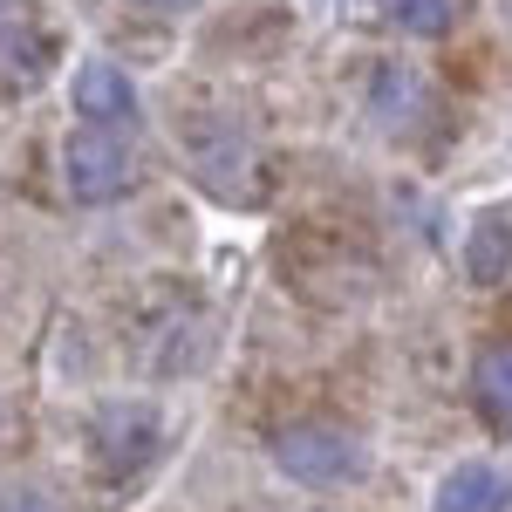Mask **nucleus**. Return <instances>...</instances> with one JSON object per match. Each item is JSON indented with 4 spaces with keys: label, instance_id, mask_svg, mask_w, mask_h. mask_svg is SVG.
Wrapping results in <instances>:
<instances>
[{
    "label": "nucleus",
    "instance_id": "nucleus-1",
    "mask_svg": "<svg viewBox=\"0 0 512 512\" xmlns=\"http://www.w3.org/2000/svg\"><path fill=\"white\" fill-rule=\"evenodd\" d=\"M267 458L301 492H342V485L369 478V444L349 424H287V431H274Z\"/></svg>",
    "mask_w": 512,
    "mask_h": 512
},
{
    "label": "nucleus",
    "instance_id": "nucleus-2",
    "mask_svg": "<svg viewBox=\"0 0 512 512\" xmlns=\"http://www.w3.org/2000/svg\"><path fill=\"white\" fill-rule=\"evenodd\" d=\"M144 164H137V144L123 130H96V123H76L62 137V192L76 205H117V198L137 192Z\"/></svg>",
    "mask_w": 512,
    "mask_h": 512
},
{
    "label": "nucleus",
    "instance_id": "nucleus-3",
    "mask_svg": "<svg viewBox=\"0 0 512 512\" xmlns=\"http://www.w3.org/2000/svg\"><path fill=\"white\" fill-rule=\"evenodd\" d=\"M178 144H185L192 178L212 198H226V205H253L260 198V151H253V137L233 117H192Z\"/></svg>",
    "mask_w": 512,
    "mask_h": 512
},
{
    "label": "nucleus",
    "instance_id": "nucleus-4",
    "mask_svg": "<svg viewBox=\"0 0 512 512\" xmlns=\"http://www.w3.org/2000/svg\"><path fill=\"white\" fill-rule=\"evenodd\" d=\"M89 458L103 478H137L164 458V417L158 403L144 396H123V403H103L89 417Z\"/></svg>",
    "mask_w": 512,
    "mask_h": 512
},
{
    "label": "nucleus",
    "instance_id": "nucleus-5",
    "mask_svg": "<svg viewBox=\"0 0 512 512\" xmlns=\"http://www.w3.org/2000/svg\"><path fill=\"white\" fill-rule=\"evenodd\" d=\"M69 96H76V123L123 130V137H137V123H144V96H137V82L123 76V62L89 55L76 69V82H69Z\"/></svg>",
    "mask_w": 512,
    "mask_h": 512
},
{
    "label": "nucleus",
    "instance_id": "nucleus-6",
    "mask_svg": "<svg viewBox=\"0 0 512 512\" xmlns=\"http://www.w3.org/2000/svg\"><path fill=\"white\" fill-rule=\"evenodd\" d=\"M362 110L376 117V130H410V123L431 110V89H424V76H417L410 62H376Z\"/></svg>",
    "mask_w": 512,
    "mask_h": 512
},
{
    "label": "nucleus",
    "instance_id": "nucleus-7",
    "mask_svg": "<svg viewBox=\"0 0 512 512\" xmlns=\"http://www.w3.org/2000/svg\"><path fill=\"white\" fill-rule=\"evenodd\" d=\"M431 512H512V478L499 465H485V458L451 465L431 492Z\"/></svg>",
    "mask_w": 512,
    "mask_h": 512
},
{
    "label": "nucleus",
    "instance_id": "nucleus-8",
    "mask_svg": "<svg viewBox=\"0 0 512 512\" xmlns=\"http://www.w3.org/2000/svg\"><path fill=\"white\" fill-rule=\"evenodd\" d=\"M472 410L485 417V431L512 437V342L478 349V362H472Z\"/></svg>",
    "mask_w": 512,
    "mask_h": 512
},
{
    "label": "nucleus",
    "instance_id": "nucleus-9",
    "mask_svg": "<svg viewBox=\"0 0 512 512\" xmlns=\"http://www.w3.org/2000/svg\"><path fill=\"white\" fill-rule=\"evenodd\" d=\"M465 274L472 280H506L512 274V219L506 212H485L465 239Z\"/></svg>",
    "mask_w": 512,
    "mask_h": 512
},
{
    "label": "nucleus",
    "instance_id": "nucleus-10",
    "mask_svg": "<svg viewBox=\"0 0 512 512\" xmlns=\"http://www.w3.org/2000/svg\"><path fill=\"white\" fill-rule=\"evenodd\" d=\"M383 21L410 41H437L458 28V0H383Z\"/></svg>",
    "mask_w": 512,
    "mask_h": 512
},
{
    "label": "nucleus",
    "instance_id": "nucleus-11",
    "mask_svg": "<svg viewBox=\"0 0 512 512\" xmlns=\"http://www.w3.org/2000/svg\"><path fill=\"white\" fill-rule=\"evenodd\" d=\"M0 512H62V506H55L41 485H7V492H0Z\"/></svg>",
    "mask_w": 512,
    "mask_h": 512
},
{
    "label": "nucleus",
    "instance_id": "nucleus-12",
    "mask_svg": "<svg viewBox=\"0 0 512 512\" xmlns=\"http://www.w3.org/2000/svg\"><path fill=\"white\" fill-rule=\"evenodd\" d=\"M144 14H192V7H205V0H137Z\"/></svg>",
    "mask_w": 512,
    "mask_h": 512
}]
</instances>
